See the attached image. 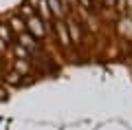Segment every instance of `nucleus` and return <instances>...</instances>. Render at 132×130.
I'll return each mask as SVG.
<instances>
[{"label": "nucleus", "mask_w": 132, "mask_h": 130, "mask_svg": "<svg viewBox=\"0 0 132 130\" xmlns=\"http://www.w3.org/2000/svg\"><path fill=\"white\" fill-rule=\"evenodd\" d=\"M24 16H27V20H24V24H27V31L31 33L33 37H44V33H46V24L40 20L38 13H33L31 5H29V0H27V5L22 7Z\"/></svg>", "instance_id": "nucleus-1"}, {"label": "nucleus", "mask_w": 132, "mask_h": 130, "mask_svg": "<svg viewBox=\"0 0 132 130\" xmlns=\"http://www.w3.org/2000/svg\"><path fill=\"white\" fill-rule=\"evenodd\" d=\"M18 44H20V47H24V49H27V51H29V55H38V53H40V44H38V42H35V37H33L31 35V33H29V31H24V33H20V35H18Z\"/></svg>", "instance_id": "nucleus-2"}, {"label": "nucleus", "mask_w": 132, "mask_h": 130, "mask_svg": "<svg viewBox=\"0 0 132 130\" xmlns=\"http://www.w3.org/2000/svg\"><path fill=\"white\" fill-rule=\"evenodd\" d=\"M29 5H33V7H35V11H38L40 20H42L44 24H48V20H51V18H55V16L51 13V9H48L46 0H29Z\"/></svg>", "instance_id": "nucleus-3"}, {"label": "nucleus", "mask_w": 132, "mask_h": 130, "mask_svg": "<svg viewBox=\"0 0 132 130\" xmlns=\"http://www.w3.org/2000/svg\"><path fill=\"white\" fill-rule=\"evenodd\" d=\"M119 33L123 37H132V13H123L119 18Z\"/></svg>", "instance_id": "nucleus-4"}, {"label": "nucleus", "mask_w": 132, "mask_h": 130, "mask_svg": "<svg viewBox=\"0 0 132 130\" xmlns=\"http://www.w3.org/2000/svg\"><path fill=\"white\" fill-rule=\"evenodd\" d=\"M46 5L55 18H62L66 13V0H46Z\"/></svg>", "instance_id": "nucleus-5"}, {"label": "nucleus", "mask_w": 132, "mask_h": 130, "mask_svg": "<svg viewBox=\"0 0 132 130\" xmlns=\"http://www.w3.org/2000/svg\"><path fill=\"white\" fill-rule=\"evenodd\" d=\"M55 31H57V35H60V44H62L64 49H68V44H71V37H68L66 22H57V24H55Z\"/></svg>", "instance_id": "nucleus-6"}, {"label": "nucleus", "mask_w": 132, "mask_h": 130, "mask_svg": "<svg viewBox=\"0 0 132 130\" xmlns=\"http://www.w3.org/2000/svg\"><path fill=\"white\" fill-rule=\"evenodd\" d=\"M7 27H9V31H13L15 35H20V33L27 31V24H24V20L18 18V16H13V18L9 20V24H7Z\"/></svg>", "instance_id": "nucleus-7"}, {"label": "nucleus", "mask_w": 132, "mask_h": 130, "mask_svg": "<svg viewBox=\"0 0 132 130\" xmlns=\"http://www.w3.org/2000/svg\"><path fill=\"white\" fill-rule=\"evenodd\" d=\"M66 29H68V37H71L73 42H79V40H81V33H79V24H77L75 20H68V22H66Z\"/></svg>", "instance_id": "nucleus-8"}, {"label": "nucleus", "mask_w": 132, "mask_h": 130, "mask_svg": "<svg viewBox=\"0 0 132 130\" xmlns=\"http://www.w3.org/2000/svg\"><path fill=\"white\" fill-rule=\"evenodd\" d=\"M13 68L18 75H27L29 71H31V66H29V60H15L13 62Z\"/></svg>", "instance_id": "nucleus-9"}, {"label": "nucleus", "mask_w": 132, "mask_h": 130, "mask_svg": "<svg viewBox=\"0 0 132 130\" xmlns=\"http://www.w3.org/2000/svg\"><path fill=\"white\" fill-rule=\"evenodd\" d=\"M117 11L119 13H132V0H117Z\"/></svg>", "instance_id": "nucleus-10"}, {"label": "nucleus", "mask_w": 132, "mask_h": 130, "mask_svg": "<svg viewBox=\"0 0 132 130\" xmlns=\"http://www.w3.org/2000/svg\"><path fill=\"white\" fill-rule=\"evenodd\" d=\"M13 53H15V60H31L29 51L24 47H20V44H13Z\"/></svg>", "instance_id": "nucleus-11"}, {"label": "nucleus", "mask_w": 132, "mask_h": 130, "mask_svg": "<svg viewBox=\"0 0 132 130\" xmlns=\"http://www.w3.org/2000/svg\"><path fill=\"white\" fill-rule=\"evenodd\" d=\"M11 37H13V35H11L9 27L0 22V40H2V42H7V44H11Z\"/></svg>", "instance_id": "nucleus-12"}, {"label": "nucleus", "mask_w": 132, "mask_h": 130, "mask_svg": "<svg viewBox=\"0 0 132 130\" xmlns=\"http://www.w3.org/2000/svg\"><path fill=\"white\" fill-rule=\"evenodd\" d=\"M20 77H22V75H18V73L13 71V73H9V75H7V79H5V82H7V84H13V86H15V84H20Z\"/></svg>", "instance_id": "nucleus-13"}, {"label": "nucleus", "mask_w": 132, "mask_h": 130, "mask_svg": "<svg viewBox=\"0 0 132 130\" xmlns=\"http://www.w3.org/2000/svg\"><path fill=\"white\" fill-rule=\"evenodd\" d=\"M2 66H5V62H2V57H0V71H2Z\"/></svg>", "instance_id": "nucleus-14"}, {"label": "nucleus", "mask_w": 132, "mask_h": 130, "mask_svg": "<svg viewBox=\"0 0 132 130\" xmlns=\"http://www.w3.org/2000/svg\"><path fill=\"white\" fill-rule=\"evenodd\" d=\"M106 2H108V5H112V2H114V0H106Z\"/></svg>", "instance_id": "nucleus-15"}]
</instances>
